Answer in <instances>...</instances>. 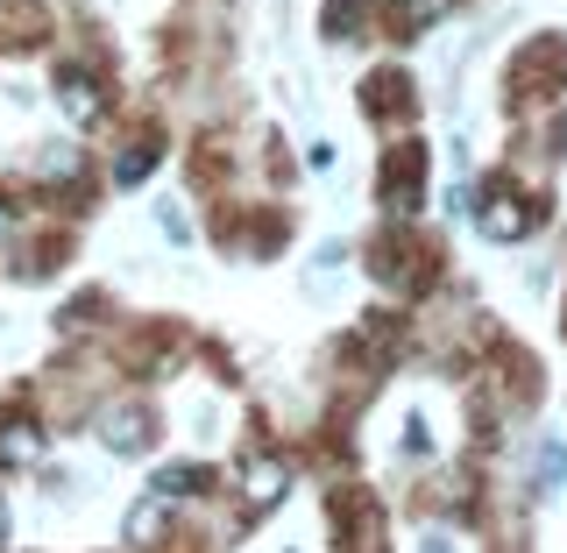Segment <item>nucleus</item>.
Instances as JSON below:
<instances>
[{"mask_svg": "<svg viewBox=\"0 0 567 553\" xmlns=\"http://www.w3.org/2000/svg\"><path fill=\"white\" fill-rule=\"evenodd\" d=\"M156 221H164V235H171V242H192V227H185V213H177L171 199H164V206H156Z\"/></svg>", "mask_w": 567, "mask_h": 553, "instance_id": "nucleus-13", "label": "nucleus"}, {"mask_svg": "<svg viewBox=\"0 0 567 553\" xmlns=\"http://www.w3.org/2000/svg\"><path fill=\"white\" fill-rule=\"evenodd\" d=\"M206 483H213L206 469H192V461H177V469H164V475H156V496H199Z\"/></svg>", "mask_w": 567, "mask_h": 553, "instance_id": "nucleus-7", "label": "nucleus"}, {"mask_svg": "<svg viewBox=\"0 0 567 553\" xmlns=\"http://www.w3.org/2000/svg\"><path fill=\"white\" fill-rule=\"evenodd\" d=\"M150 433H156V426H150V412H142V404H121V412L100 419V440H106L114 454H142V448H150Z\"/></svg>", "mask_w": 567, "mask_h": 553, "instance_id": "nucleus-4", "label": "nucleus"}, {"mask_svg": "<svg viewBox=\"0 0 567 553\" xmlns=\"http://www.w3.org/2000/svg\"><path fill=\"white\" fill-rule=\"evenodd\" d=\"M150 164H156V142H142V150H128V156H121V171H114V177H121V185H135V177L150 171Z\"/></svg>", "mask_w": 567, "mask_h": 553, "instance_id": "nucleus-12", "label": "nucleus"}, {"mask_svg": "<svg viewBox=\"0 0 567 553\" xmlns=\"http://www.w3.org/2000/svg\"><path fill=\"white\" fill-rule=\"evenodd\" d=\"M58 106H64L71 121H79V129H93V121L106 114V93H100V79H93V71L64 64V71H58Z\"/></svg>", "mask_w": 567, "mask_h": 553, "instance_id": "nucleus-1", "label": "nucleus"}, {"mask_svg": "<svg viewBox=\"0 0 567 553\" xmlns=\"http://www.w3.org/2000/svg\"><path fill=\"white\" fill-rule=\"evenodd\" d=\"M8 227H14V206H8V199H0V235H8Z\"/></svg>", "mask_w": 567, "mask_h": 553, "instance_id": "nucleus-14", "label": "nucleus"}, {"mask_svg": "<svg viewBox=\"0 0 567 553\" xmlns=\"http://www.w3.org/2000/svg\"><path fill=\"white\" fill-rule=\"evenodd\" d=\"M390 206H398V213L419 206V150H404V171L390 164Z\"/></svg>", "mask_w": 567, "mask_h": 553, "instance_id": "nucleus-6", "label": "nucleus"}, {"mask_svg": "<svg viewBox=\"0 0 567 553\" xmlns=\"http://www.w3.org/2000/svg\"><path fill=\"white\" fill-rule=\"evenodd\" d=\"M539 490H567V448H560V440L539 448Z\"/></svg>", "mask_w": 567, "mask_h": 553, "instance_id": "nucleus-9", "label": "nucleus"}, {"mask_svg": "<svg viewBox=\"0 0 567 553\" xmlns=\"http://www.w3.org/2000/svg\"><path fill=\"white\" fill-rule=\"evenodd\" d=\"M440 14H447V0H398V22L404 29H433Z\"/></svg>", "mask_w": 567, "mask_h": 553, "instance_id": "nucleus-10", "label": "nucleus"}, {"mask_svg": "<svg viewBox=\"0 0 567 553\" xmlns=\"http://www.w3.org/2000/svg\"><path fill=\"white\" fill-rule=\"evenodd\" d=\"M35 454H43V433H35L29 419H14L8 433H0V461H8V469H29Z\"/></svg>", "mask_w": 567, "mask_h": 553, "instance_id": "nucleus-5", "label": "nucleus"}, {"mask_svg": "<svg viewBox=\"0 0 567 553\" xmlns=\"http://www.w3.org/2000/svg\"><path fill=\"white\" fill-rule=\"evenodd\" d=\"M284 490H291V469H284V461L256 454V461L241 469V496H248V511H277V504H284Z\"/></svg>", "mask_w": 567, "mask_h": 553, "instance_id": "nucleus-3", "label": "nucleus"}, {"mask_svg": "<svg viewBox=\"0 0 567 553\" xmlns=\"http://www.w3.org/2000/svg\"><path fill=\"white\" fill-rule=\"evenodd\" d=\"M0 546H8V504H0Z\"/></svg>", "mask_w": 567, "mask_h": 553, "instance_id": "nucleus-15", "label": "nucleus"}, {"mask_svg": "<svg viewBox=\"0 0 567 553\" xmlns=\"http://www.w3.org/2000/svg\"><path fill=\"white\" fill-rule=\"evenodd\" d=\"M156 532H164V496H150V504L128 511V546H150Z\"/></svg>", "mask_w": 567, "mask_h": 553, "instance_id": "nucleus-8", "label": "nucleus"}, {"mask_svg": "<svg viewBox=\"0 0 567 553\" xmlns=\"http://www.w3.org/2000/svg\"><path fill=\"white\" fill-rule=\"evenodd\" d=\"M532 221H539V213H532L518 192H489V199H483V235L489 242H525Z\"/></svg>", "mask_w": 567, "mask_h": 553, "instance_id": "nucleus-2", "label": "nucleus"}, {"mask_svg": "<svg viewBox=\"0 0 567 553\" xmlns=\"http://www.w3.org/2000/svg\"><path fill=\"white\" fill-rule=\"evenodd\" d=\"M354 14H362V0H327V35H354Z\"/></svg>", "mask_w": 567, "mask_h": 553, "instance_id": "nucleus-11", "label": "nucleus"}]
</instances>
